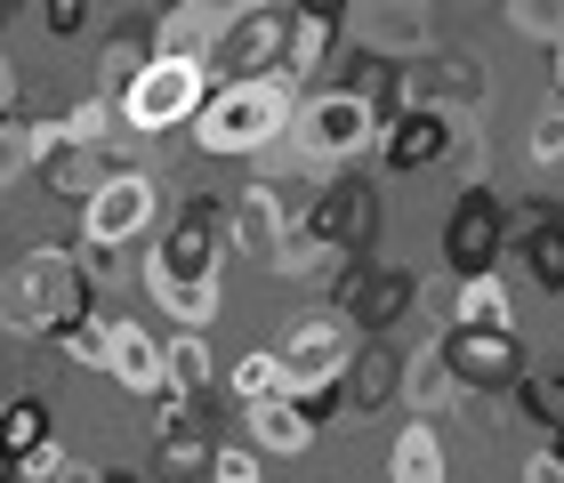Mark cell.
<instances>
[{
  "label": "cell",
  "mask_w": 564,
  "mask_h": 483,
  "mask_svg": "<svg viewBox=\"0 0 564 483\" xmlns=\"http://www.w3.org/2000/svg\"><path fill=\"white\" fill-rule=\"evenodd\" d=\"M226 201L218 194H194L186 210L170 218V234L153 242V259L138 266L145 298L162 307L177 330H210L226 307Z\"/></svg>",
  "instance_id": "6da1fadb"
},
{
  "label": "cell",
  "mask_w": 564,
  "mask_h": 483,
  "mask_svg": "<svg viewBox=\"0 0 564 483\" xmlns=\"http://www.w3.org/2000/svg\"><path fill=\"white\" fill-rule=\"evenodd\" d=\"M97 290H106V266L89 250L41 242L0 274V330L9 339H65L73 322H97Z\"/></svg>",
  "instance_id": "7a4b0ae2"
},
{
  "label": "cell",
  "mask_w": 564,
  "mask_h": 483,
  "mask_svg": "<svg viewBox=\"0 0 564 483\" xmlns=\"http://www.w3.org/2000/svg\"><path fill=\"white\" fill-rule=\"evenodd\" d=\"M291 113H299V89L291 81H210V97L194 106V145L218 162H259L274 138H291Z\"/></svg>",
  "instance_id": "3957f363"
},
{
  "label": "cell",
  "mask_w": 564,
  "mask_h": 483,
  "mask_svg": "<svg viewBox=\"0 0 564 483\" xmlns=\"http://www.w3.org/2000/svg\"><path fill=\"white\" fill-rule=\"evenodd\" d=\"M379 121H388L379 89L330 81V89H315V97L291 113V145H299L306 162H323V169H347V162H364L371 145H379Z\"/></svg>",
  "instance_id": "277c9868"
},
{
  "label": "cell",
  "mask_w": 564,
  "mask_h": 483,
  "mask_svg": "<svg viewBox=\"0 0 564 483\" xmlns=\"http://www.w3.org/2000/svg\"><path fill=\"white\" fill-rule=\"evenodd\" d=\"M210 97V65H186V57H145L130 81H121V121H130L138 138H170V130H186L194 106Z\"/></svg>",
  "instance_id": "5b68a950"
},
{
  "label": "cell",
  "mask_w": 564,
  "mask_h": 483,
  "mask_svg": "<svg viewBox=\"0 0 564 483\" xmlns=\"http://www.w3.org/2000/svg\"><path fill=\"white\" fill-rule=\"evenodd\" d=\"M153 218H162V186L121 162L82 194V250H121V242H138Z\"/></svg>",
  "instance_id": "8992f818"
},
{
  "label": "cell",
  "mask_w": 564,
  "mask_h": 483,
  "mask_svg": "<svg viewBox=\"0 0 564 483\" xmlns=\"http://www.w3.org/2000/svg\"><path fill=\"white\" fill-rule=\"evenodd\" d=\"M282 9H250V0H235L226 9V24H218V41H210V81H282Z\"/></svg>",
  "instance_id": "52a82bcc"
},
{
  "label": "cell",
  "mask_w": 564,
  "mask_h": 483,
  "mask_svg": "<svg viewBox=\"0 0 564 483\" xmlns=\"http://www.w3.org/2000/svg\"><path fill=\"white\" fill-rule=\"evenodd\" d=\"M364 347L355 339V322L339 315V307H306V315H291L282 322V378H291V387H330V378L347 371V354Z\"/></svg>",
  "instance_id": "ba28073f"
},
{
  "label": "cell",
  "mask_w": 564,
  "mask_h": 483,
  "mask_svg": "<svg viewBox=\"0 0 564 483\" xmlns=\"http://www.w3.org/2000/svg\"><path fill=\"white\" fill-rule=\"evenodd\" d=\"M500 242H508L500 194L484 186V177H468L459 201H452V218H444V266H452V283H459V274H492L500 266Z\"/></svg>",
  "instance_id": "9c48e42d"
},
{
  "label": "cell",
  "mask_w": 564,
  "mask_h": 483,
  "mask_svg": "<svg viewBox=\"0 0 564 483\" xmlns=\"http://www.w3.org/2000/svg\"><path fill=\"white\" fill-rule=\"evenodd\" d=\"M299 210H306V194H291V186H274V177H259V186H242L235 201H226V242H235L242 259L274 266V250L291 242Z\"/></svg>",
  "instance_id": "30bf717a"
},
{
  "label": "cell",
  "mask_w": 564,
  "mask_h": 483,
  "mask_svg": "<svg viewBox=\"0 0 564 483\" xmlns=\"http://www.w3.org/2000/svg\"><path fill=\"white\" fill-rule=\"evenodd\" d=\"M452 138H459V113H444V106H395L388 121H379V169L388 177H420V169H435L452 154Z\"/></svg>",
  "instance_id": "8fae6325"
},
{
  "label": "cell",
  "mask_w": 564,
  "mask_h": 483,
  "mask_svg": "<svg viewBox=\"0 0 564 483\" xmlns=\"http://www.w3.org/2000/svg\"><path fill=\"white\" fill-rule=\"evenodd\" d=\"M435 347H444V363H452V378L468 395L517 387V378H524V339H517V330H468V322H452Z\"/></svg>",
  "instance_id": "7c38bea8"
},
{
  "label": "cell",
  "mask_w": 564,
  "mask_h": 483,
  "mask_svg": "<svg viewBox=\"0 0 564 483\" xmlns=\"http://www.w3.org/2000/svg\"><path fill=\"white\" fill-rule=\"evenodd\" d=\"M97 371L113 378L121 395H162V339H153L145 322H121V315H106V354H97Z\"/></svg>",
  "instance_id": "4fadbf2b"
},
{
  "label": "cell",
  "mask_w": 564,
  "mask_h": 483,
  "mask_svg": "<svg viewBox=\"0 0 564 483\" xmlns=\"http://www.w3.org/2000/svg\"><path fill=\"white\" fill-rule=\"evenodd\" d=\"M250 443H259V460H306L315 451V436H323V419L306 411L299 395H274V403H250Z\"/></svg>",
  "instance_id": "5bb4252c"
},
{
  "label": "cell",
  "mask_w": 564,
  "mask_h": 483,
  "mask_svg": "<svg viewBox=\"0 0 564 483\" xmlns=\"http://www.w3.org/2000/svg\"><path fill=\"white\" fill-rule=\"evenodd\" d=\"M395 395L412 403V419H444V411H459V403H468V387L452 378V363H444V347H435V339L403 354V371H395Z\"/></svg>",
  "instance_id": "9a60e30c"
},
{
  "label": "cell",
  "mask_w": 564,
  "mask_h": 483,
  "mask_svg": "<svg viewBox=\"0 0 564 483\" xmlns=\"http://www.w3.org/2000/svg\"><path fill=\"white\" fill-rule=\"evenodd\" d=\"M226 24V0H162V24H153V57H186L202 65Z\"/></svg>",
  "instance_id": "2e32d148"
},
{
  "label": "cell",
  "mask_w": 564,
  "mask_h": 483,
  "mask_svg": "<svg viewBox=\"0 0 564 483\" xmlns=\"http://www.w3.org/2000/svg\"><path fill=\"white\" fill-rule=\"evenodd\" d=\"M395 371H403V354H388V347H355L347 371H339V411H379V403L395 395Z\"/></svg>",
  "instance_id": "e0dca14e"
},
{
  "label": "cell",
  "mask_w": 564,
  "mask_h": 483,
  "mask_svg": "<svg viewBox=\"0 0 564 483\" xmlns=\"http://www.w3.org/2000/svg\"><path fill=\"white\" fill-rule=\"evenodd\" d=\"M388 483H452V460H444L435 419H412V427L388 443Z\"/></svg>",
  "instance_id": "ac0fdd59"
},
{
  "label": "cell",
  "mask_w": 564,
  "mask_h": 483,
  "mask_svg": "<svg viewBox=\"0 0 564 483\" xmlns=\"http://www.w3.org/2000/svg\"><path fill=\"white\" fill-rule=\"evenodd\" d=\"M452 322H468V330H517V298H508L500 266L492 274H459V283H452Z\"/></svg>",
  "instance_id": "d6986e66"
},
{
  "label": "cell",
  "mask_w": 564,
  "mask_h": 483,
  "mask_svg": "<svg viewBox=\"0 0 564 483\" xmlns=\"http://www.w3.org/2000/svg\"><path fill=\"white\" fill-rule=\"evenodd\" d=\"M210 378H218V363H210V330H177V339H162V387L170 395H210Z\"/></svg>",
  "instance_id": "ffe728a7"
},
{
  "label": "cell",
  "mask_w": 564,
  "mask_h": 483,
  "mask_svg": "<svg viewBox=\"0 0 564 483\" xmlns=\"http://www.w3.org/2000/svg\"><path fill=\"white\" fill-rule=\"evenodd\" d=\"M524 274H532L549 298H564V218L532 210V226H524Z\"/></svg>",
  "instance_id": "44dd1931"
},
{
  "label": "cell",
  "mask_w": 564,
  "mask_h": 483,
  "mask_svg": "<svg viewBox=\"0 0 564 483\" xmlns=\"http://www.w3.org/2000/svg\"><path fill=\"white\" fill-rule=\"evenodd\" d=\"M0 436H9V451L24 460V451H41L48 436H57V419H48L41 395H9V403H0Z\"/></svg>",
  "instance_id": "7402d4cb"
},
{
  "label": "cell",
  "mask_w": 564,
  "mask_h": 483,
  "mask_svg": "<svg viewBox=\"0 0 564 483\" xmlns=\"http://www.w3.org/2000/svg\"><path fill=\"white\" fill-rule=\"evenodd\" d=\"M274 395H291V378H282V354L259 347V354H235V403L250 411V403H274Z\"/></svg>",
  "instance_id": "603a6c76"
},
{
  "label": "cell",
  "mask_w": 564,
  "mask_h": 483,
  "mask_svg": "<svg viewBox=\"0 0 564 483\" xmlns=\"http://www.w3.org/2000/svg\"><path fill=\"white\" fill-rule=\"evenodd\" d=\"M517 411L541 427V436H556L564 427V371H524L517 378Z\"/></svg>",
  "instance_id": "cb8c5ba5"
},
{
  "label": "cell",
  "mask_w": 564,
  "mask_h": 483,
  "mask_svg": "<svg viewBox=\"0 0 564 483\" xmlns=\"http://www.w3.org/2000/svg\"><path fill=\"white\" fill-rule=\"evenodd\" d=\"M153 468H162V475H202V468H210V436H202L194 419L162 427V436H153Z\"/></svg>",
  "instance_id": "d4e9b609"
},
{
  "label": "cell",
  "mask_w": 564,
  "mask_h": 483,
  "mask_svg": "<svg viewBox=\"0 0 564 483\" xmlns=\"http://www.w3.org/2000/svg\"><path fill=\"white\" fill-rule=\"evenodd\" d=\"M57 121H65V138H82V145H113L121 130H130V121H121V106H113L106 89H97V97H82V106H73V113H57Z\"/></svg>",
  "instance_id": "484cf974"
},
{
  "label": "cell",
  "mask_w": 564,
  "mask_h": 483,
  "mask_svg": "<svg viewBox=\"0 0 564 483\" xmlns=\"http://www.w3.org/2000/svg\"><path fill=\"white\" fill-rule=\"evenodd\" d=\"M508 24H517L524 41L556 48V41H564V0H508Z\"/></svg>",
  "instance_id": "4316f807"
},
{
  "label": "cell",
  "mask_w": 564,
  "mask_h": 483,
  "mask_svg": "<svg viewBox=\"0 0 564 483\" xmlns=\"http://www.w3.org/2000/svg\"><path fill=\"white\" fill-rule=\"evenodd\" d=\"M210 483H267V460L259 443H210V468H202Z\"/></svg>",
  "instance_id": "83f0119b"
},
{
  "label": "cell",
  "mask_w": 564,
  "mask_h": 483,
  "mask_svg": "<svg viewBox=\"0 0 564 483\" xmlns=\"http://www.w3.org/2000/svg\"><path fill=\"white\" fill-rule=\"evenodd\" d=\"M153 57V41H138V33H121L113 48H106V57H97V89H106V97H121V81H130V73Z\"/></svg>",
  "instance_id": "f1b7e54d"
},
{
  "label": "cell",
  "mask_w": 564,
  "mask_h": 483,
  "mask_svg": "<svg viewBox=\"0 0 564 483\" xmlns=\"http://www.w3.org/2000/svg\"><path fill=\"white\" fill-rule=\"evenodd\" d=\"M524 154H532V169H556L564 162V106L549 97L541 113H532V138H524Z\"/></svg>",
  "instance_id": "f546056e"
},
{
  "label": "cell",
  "mask_w": 564,
  "mask_h": 483,
  "mask_svg": "<svg viewBox=\"0 0 564 483\" xmlns=\"http://www.w3.org/2000/svg\"><path fill=\"white\" fill-rule=\"evenodd\" d=\"M33 169V138H24V113H0V186Z\"/></svg>",
  "instance_id": "4dcf8cb0"
},
{
  "label": "cell",
  "mask_w": 564,
  "mask_h": 483,
  "mask_svg": "<svg viewBox=\"0 0 564 483\" xmlns=\"http://www.w3.org/2000/svg\"><path fill=\"white\" fill-rule=\"evenodd\" d=\"M299 24H323V33H347V17H355V0H282Z\"/></svg>",
  "instance_id": "1f68e13d"
},
{
  "label": "cell",
  "mask_w": 564,
  "mask_h": 483,
  "mask_svg": "<svg viewBox=\"0 0 564 483\" xmlns=\"http://www.w3.org/2000/svg\"><path fill=\"white\" fill-rule=\"evenodd\" d=\"M524 483H564V460L541 443V451H524Z\"/></svg>",
  "instance_id": "d6a6232c"
},
{
  "label": "cell",
  "mask_w": 564,
  "mask_h": 483,
  "mask_svg": "<svg viewBox=\"0 0 564 483\" xmlns=\"http://www.w3.org/2000/svg\"><path fill=\"white\" fill-rule=\"evenodd\" d=\"M82 17H89V0H48V33H82Z\"/></svg>",
  "instance_id": "836d02e7"
},
{
  "label": "cell",
  "mask_w": 564,
  "mask_h": 483,
  "mask_svg": "<svg viewBox=\"0 0 564 483\" xmlns=\"http://www.w3.org/2000/svg\"><path fill=\"white\" fill-rule=\"evenodd\" d=\"M57 483H106V468H89V460H73V451H65V468H57Z\"/></svg>",
  "instance_id": "e575fe53"
},
{
  "label": "cell",
  "mask_w": 564,
  "mask_h": 483,
  "mask_svg": "<svg viewBox=\"0 0 564 483\" xmlns=\"http://www.w3.org/2000/svg\"><path fill=\"white\" fill-rule=\"evenodd\" d=\"M0 113H17V65H9V48H0Z\"/></svg>",
  "instance_id": "d590c367"
},
{
  "label": "cell",
  "mask_w": 564,
  "mask_h": 483,
  "mask_svg": "<svg viewBox=\"0 0 564 483\" xmlns=\"http://www.w3.org/2000/svg\"><path fill=\"white\" fill-rule=\"evenodd\" d=\"M0 483H24V475H17V451H9V436H0Z\"/></svg>",
  "instance_id": "8d00e7d4"
},
{
  "label": "cell",
  "mask_w": 564,
  "mask_h": 483,
  "mask_svg": "<svg viewBox=\"0 0 564 483\" xmlns=\"http://www.w3.org/2000/svg\"><path fill=\"white\" fill-rule=\"evenodd\" d=\"M549 57H556V65H549V81H556V106H564V41L549 48Z\"/></svg>",
  "instance_id": "74e56055"
},
{
  "label": "cell",
  "mask_w": 564,
  "mask_h": 483,
  "mask_svg": "<svg viewBox=\"0 0 564 483\" xmlns=\"http://www.w3.org/2000/svg\"><path fill=\"white\" fill-rule=\"evenodd\" d=\"M106 483H145V475H130V468H106Z\"/></svg>",
  "instance_id": "f35d334b"
}]
</instances>
